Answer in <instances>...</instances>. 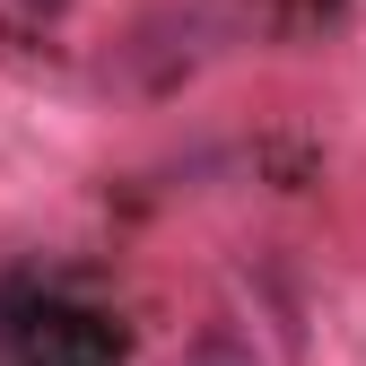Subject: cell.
Instances as JSON below:
<instances>
[{"label":"cell","instance_id":"cell-3","mask_svg":"<svg viewBox=\"0 0 366 366\" xmlns=\"http://www.w3.org/2000/svg\"><path fill=\"white\" fill-rule=\"evenodd\" d=\"M183 366H253V349H236V340H201Z\"/></svg>","mask_w":366,"mask_h":366},{"label":"cell","instance_id":"cell-1","mask_svg":"<svg viewBox=\"0 0 366 366\" xmlns=\"http://www.w3.org/2000/svg\"><path fill=\"white\" fill-rule=\"evenodd\" d=\"M209 44H227V18L209 9V0H192V9H157V18L131 26V44H122V79H131V87H174L183 70L209 61Z\"/></svg>","mask_w":366,"mask_h":366},{"label":"cell","instance_id":"cell-2","mask_svg":"<svg viewBox=\"0 0 366 366\" xmlns=\"http://www.w3.org/2000/svg\"><path fill=\"white\" fill-rule=\"evenodd\" d=\"M18 357L26 366H122V323L114 314H87V305H18L9 314Z\"/></svg>","mask_w":366,"mask_h":366}]
</instances>
